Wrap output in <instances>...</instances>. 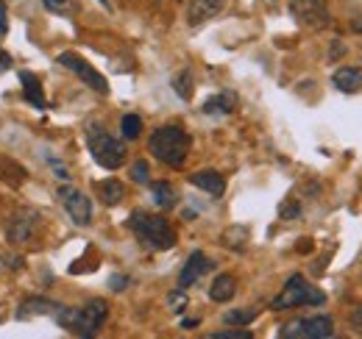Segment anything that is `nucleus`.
<instances>
[{
  "instance_id": "obj_1",
  "label": "nucleus",
  "mask_w": 362,
  "mask_h": 339,
  "mask_svg": "<svg viewBox=\"0 0 362 339\" xmlns=\"http://www.w3.org/2000/svg\"><path fill=\"white\" fill-rule=\"evenodd\" d=\"M106 317H109V303L100 300V297L90 300L87 306H62L59 303L53 309V320L64 331H70V334H76V337L81 339L95 337L100 331V326L106 323Z\"/></svg>"
},
{
  "instance_id": "obj_2",
  "label": "nucleus",
  "mask_w": 362,
  "mask_h": 339,
  "mask_svg": "<svg viewBox=\"0 0 362 339\" xmlns=\"http://www.w3.org/2000/svg\"><path fill=\"white\" fill-rule=\"evenodd\" d=\"M189 148L192 136L181 126H159L148 139V150L153 153V159H159L168 167H181L189 156Z\"/></svg>"
},
{
  "instance_id": "obj_3",
  "label": "nucleus",
  "mask_w": 362,
  "mask_h": 339,
  "mask_svg": "<svg viewBox=\"0 0 362 339\" xmlns=\"http://www.w3.org/2000/svg\"><path fill=\"white\" fill-rule=\"evenodd\" d=\"M126 225L134 231L136 239H139L145 248H151V251H170V248H176V242H179L173 225H170L165 217H159V214L134 212L126 220Z\"/></svg>"
},
{
  "instance_id": "obj_4",
  "label": "nucleus",
  "mask_w": 362,
  "mask_h": 339,
  "mask_svg": "<svg viewBox=\"0 0 362 339\" xmlns=\"http://www.w3.org/2000/svg\"><path fill=\"white\" fill-rule=\"evenodd\" d=\"M87 148H90L92 159L100 165L103 170H120L123 162H126V145L120 139H115L109 131H103V126L98 123H90L87 131Z\"/></svg>"
},
{
  "instance_id": "obj_5",
  "label": "nucleus",
  "mask_w": 362,
  "mask_h": 339,
  "mask_svg": "<svg viewBox=\"0 0 362 339\" xmlns=\"http://www.w3.org/2000/svg\"><path fill=\"white\" fill-rule=\"evenodd\" d=\"M326 292H320L315 284H310L301 273H293L284 284V290L273 297V311H284V309H296V306H323Z\"/></svg>"
},
{
  "instance_id": "obj_6",
  "label": "nucleus",
  "mask_w": 362,
  "mask_h": 339,
  "mask_svg": "<svg viewBox=\"0 0 362 339\" xmlns=\"http://www.w3.org/2000/svg\"><path fill=\"white\" fill-rule=\"evenodd\" d=\"M276 334L281 339H329L334 337V320L329 314L301 317V320H293V323L279 326Z\"/></svg>"
},
{
  "instance_id": "obj_7",
  "label": "nucleus",
  "mask_w": 362,
  "mask_h": 339,
  "mask_svg": "<svg viewBox=\"0 0 362 339\" xmlns=\"http://www.w3.org/2000/svg\"><path fill=\"white\" fill-rule=\"evenodd\" d=\"M290 14L301 28H310V31H323L332 25L326 0H290Z\"/></svg>"
},
{
  "instance_id": "obj_8",
  "label": "nucleus",
  "mask_w": 362,
  "mask_h": 339,
  "mask_svg": "<svg viewBox=\"0 0 362 339\" xmlns=\"http://www.w3.org/2000/svg\"><path fill=\"white\" fill-rule=\"evenodd\" d=\"M56 61H59L62 67H67L70 73H76V76L90 86V89L100 92V95H109V81H106V78L92 67L84 56H78V53H73V50H64V53H59V56H56Z\"/></svg>"
},
{
  "instance_id": "obj_9",
  "label": "nucleus",
  "mask_w": 362,
  "mask_h": 339,
  "mask_svg": "<svg viewBox=\"0 0 362 339\" xmlns=\"http://www.w3.org/2000/svg\"><path fill=\"white\" fill-rule=\"evenodd\" d=\"M59 201L64 206V212L70 214V220L76 225H90L92 222V201L81 192V189H73V186H59Z\"/></svg>"
},
{
  "instance_id": "obj_10",
  "label": "nucleus",
  "mask_w": 362,
  "mask_h": 339,
  "mask_svg": "<svg viewBox=\"0 0 362 339\" xmlns=\"http://www.w3.org/2000/svg\"><path fill=\"white\" fill-rule=\"evenodd\" d=\"M209 270H215V261L209 258V256L204 254V251H192L189 258L184 261V267H181L179 273V287L181 290H189V287H195Z\"/></svg>"
},
{
  "instance_id": "obj_11",
  "label": "nucleus",
  "mask_w": 362,
  "mask_h": 339,
  "mask_svg": "<svg viewBox=\"0 0 362 339\" xmlns=\"http://www.w3.org/2000/svg\"><path fill=\"white\" fill-rule=\"evenodd\" d=\"M37 222H40V214L37 212H23V214H17V217H11V222H8V228H6V239H8L11 245L28 242L31 234H34V228H37Z\"/></svg>"
},
{
  "instance_id": "obj_12",
  "label": "nucleus",
  "mask_w": 362,
  "mask_h": 339,
  "mask_svg": "<svg viewBox=\"0 0 362 339\" xmlns=\"http://www.w3.org/2000/svg\"><path fill=\"white\" fill-rule=\"evenodd\" d=\"M223 6H226L223 0H189V6H187V23L192 28H198V25L209 23L212 17H218L223 11Z\"/></svg>"
},
{
  "instance_id": "obj_13",
  "label": "nucleus",
  "mask_w": 362,
  "mask_h": 339,
  "mask_svg": "<svg viewBox=\"0 0 362 339\" xmlns=\"http://www.w3.org/2000/svg\"><path fill=\"white\" fill-rule=\"evenodd\" d=\"M189 184L198 186V189H204V192L212 195V198H223V192H226V178H223L218 170L192 172V175H189Z\"/></svg>"
},
{
  "instance_id": "obj_14",
  "label": "nucleus",
  "mask_w": 362,
  "mask_h": 339,
  "mask_svg": "<svg viewBox=\"0 0 362 339\" xmlns=\"http://www.w3.org/2000/svg\"><path fill=\"white\" fill-rule=\"evenodd\" d=\"M332 86H334L337 92H346V95L362 92V67H340V70L332 76Z\"/></svg>"
},
{
  "instance_id": "obj_15",
  "label": "nucleus",
  "mask_w": 362,
  "mask_h": 339,
  "mask_svg": "<svg viewBox=\"0 0 362 339\" xmlns=\"http://www.w3.org/2000/svg\"><path fill=\"white\" fill-rule=\"evenodd\" d=\"M20 84H23V97L34 106V109H47V100H45V92H42V84L34 73L23 70L20 73Z\"/></svg>"
},
{
  "instance_id": "obj_16",
  "label": "nucleus",
  "mask_w": 362,
  "mask_h": 339,
  "mask_svg": "<svg viewBox=\"0 0 362 339\" xmlns=\"http://www.w3.org/2000/svg\"><path fill=\"white\" fill-rule=\"evenodd\" d=\"M204 114H212V117H223V114H231L237 109V95L234 92H221V95H212L204 100Z\"/></svg>"
},
{
  "instance_id": "obj_17",
  "label": "nucleus",
  "mask_w": 362,
  "mask_h": 339,
  "mask_svg": "<svg viewBox=\"0 0 362 339\" xmlns=\"http://www.w3.org/2000/svg\"><path fill=\"white\" fill-rule=\"evenodd\" d=\"M59 303L47 300V297H25L23 306L17 309V320H31V317H42V314H53Z\"/></svg>"
},
{
  "instance_id": "obj_18",
  "label": "nucleus",
  "mask_w": 362,
  "mask_h": 339,
  "mask_svg": "<svg viewBox=\"0 0 362 339\" xmlns=\"http://www.w3.org/2000/svg\"><path fill=\"white\" fill-rule=\"evenodd\" d=\"M151 198H153V203L159 209H173L179 203V192L168 181H151Z\"/></svg>"
},
{
  "instance_id": "obj_19",
  "label": "nucleus",
  "mask_w": 362,
  "mask_h": 339,
  "mask_svg": "<svg viewBox=\"0 0 362 339\" xmlns=\"http://www.w3.org/2000/svg\"><path fill=\"white\" fill-rule=\"evenodd\" d=\"M237 292V281H234V275H228V273H221L215 281H212V287H209V297L215 300V303H228L231 297Z\"/></svg>"
},
{
  "instance_id": "obj_20",
  "label": "nucleus",
  "mask_w": 362,
  "mask_h": 339,
  "mask_svg": "<svg viewBox=\"0 0 362 339\" xmlns=\"http://www.w3.org/2000/svg\"><path fill=\"white\" fill-rule=\"evenodd\" d=\"M95 189H98V195H100V201H103L106 206H117V203H123V198H126V186H123L117 178H106V181H100Z\"/></svg>"
},
{
  "instance_id": "obj_21",
  "label": "nucleus",
  "mask_w": 362,
  "mask_h": 339,
  "mask_svg": "<svg viewBox=\"0 0 362 339\" xmlns=\"http://www.w3.org/2000/svg\"><path fill=\"white\" fill-rule=\"evenodd\" d=\"M259 309H234V311H226L223 314V323L226 326H251L257 320Z\"/></svg>"
},
{
  "instance_id": "obj_22",
  "label": "nucleus",
  "mask_w": 362,
  "mask_h": 339,
  "mask_svg": "<svg viewBox=\"0 0 362 339\" xmlns=\"http://www.w3.org/2000/svg\"><path fill=\"white\" fill-rule=\"evenodd\" d=\"M50 14H59V17H73L78 11V3L76 0H40Z\"/></svg>"
},
{
  "instance_id": "obj_23",
  "label": "nucleus",
  "mask_w": 362,
  "mask_h": 339,
  "mask_svg": "<svg viewBox=\"0 0 362 339\" xmlns=\"http://www.w3.org/2000/svg\"><path fill=\"white\" fill-rule=\"evenodd\" d=\"M173 92L179 95L181 100H189L192 97V73L189 70H181L173 76Z\"/></svg>"
},
{
  "instance_id": "obj_24",
  "label": "nucleus",
  "mask_w": 362,
  "mask_h": 339,
  "mask_svg": "<svg viewBox=\"0 0 362 339\" xmlns=\"http://www.w3.org/2000/svg\"><path fill=\"white\" fill-rule=\"evenodd\" d=\"M223 242H226L228 248H234V251H243L245 242H248V228H243V225L228 228L226 234H223Z\"/></svg>"
},
{
  "instance_id": "obj_25",
  "label": "nucleus",
  "mask_w": 362,
  "mask_h": 339,
  "mask_svg": "<svg viewBox=\"0 0 362 339\" xmlns=\"http://www.w3.org/2000/svg\"><path fill=\"white\" fill-rule=\"evenodd\" d=\"M120 133H123V139H136V136L142 133V120H139V114H123V120H120Z\"/></svg>"
},
{
  "instance_id": "obj_26",
  "label": "nucleus",
  "mask_w": 362,
  "mask_h": 339,
  "mask_svg": "<svg viewBox=\"0 0 362 339\" xmlns=\"http://www.w3.org/2000/svg\"><path fill=\"white\" fill-rule=\"evenodd\" d=\"M209 339H254V334L248 331V326H234V328H226V331L209 334Z\"/></svg>"
},
{
  "instance_id": "obj_27",
  "label": "nucleus",
  "mask_w": 362,
  "mask_h": 339,
  "mask_svg": "<svg viewBox=\"0 0 362 339\" xmlns=\"http://www.w3.org/2000/svg\"><path fill=\"white\" fill-rule=\"evenodd\" d=\"M132 178H134L136 184H151V167H148L145 159H136L134 165H132Z\"/></svg>"
},
{
  "instance_id": "obj_28",
  "label": "nucleus",
  "mask_w": 362,
  "mask_h": 339,
  "mask_svg": "<svg viewBox=\"0 0 362 339\" xmlns=\"http://www.w3.org/2000/svg\"><path fill=\"white\" fill-rule=\"evenodd\" d=\"M279 217H281V220H298V217H301V203H298V201H284V203L279 206Z\"/></svg>"
},
{
  "instance_id": "obj_29",
  "label": "nucleus",
  "mask_w": 362,
  "mask_h": 339,
  "mask_svg": "<svg viewBox=\"0 0 362 339\" xmlns=\"http://www.w3.org/2000/svg\"><path fill=\"white\" fill-rule=\"evenodd\" d=\"M168 303H170V309H173V311H184V309H187V290H176V292H170V295H168Z\"/></svg>"
},
{
  "instance_id": "obj_30",
  "label": "nucleus",
  "mask_w": 362,
  "mask_h": 339,
  "mask_svg": "<svg viewBox=\"0 0 362 339\" xmlns=\"http://www.w3.org/2000/svg\"><path fill=\"white\" fill-rule=\"evenodd\" d=\"M129 284H132L129 275H120V273L109 275V290H112V292H123V290H129Z\"/></svg>"
},
{
  "instance_id": "obj_31",
  "label": "nucleus",
  "mask_w": 362,
  "mask_h": 339,
  "mask_svg": "<svg viewBox=\"0 0 362 339\" xmlns=\"http://www.w3.org/2000/svg\"><path fill=\"white\" fill-rule=\"evenodd\" d=\"M47 162H50V167H53V175H56L59 181H70V170L64 167L59 159H50V156H47Z\"/></svg>"
},
{
  "instance_id": "obj_32",
  "label": "nucleus",
  "mask_w": 362,
  "mask_h": 339,
  "mask_svg": "<svg viewBox=\"0 0 362 339\" xmlns=\"http://www.w3.org/2000/svg\"><path fill=\"white\" fill-rule=\"evenodd\" d=\"M349 323H351V328H354L357 334H362V303L351 309V314H349Z\"/></svg>"
},
{
  "instance_id": "obj_33",
  "label": "nucleus",
  "mask_w": 362,
  "mask_h": 339,
  "mask_svg": "<svg viewBox=\"0 0 362 339\" xmlns=\"http://www.w3.org/2000/svg\"><path fill=\"white\" fill-rule=\"evenodd\" d=\"M8 11H6V3L0 0V34H8Z\"/></svg>"
},
{
  "instance_id": "obj_34",
  "label": "nucleus",
  "mask_w": 362,
  "mask_h": 339,
  "mask_svg": "<svg viewBox=\"0 0 362 339\" xmlns=\"http://www.w3.org/2000/svg\"><path fill=\"white\" fill-rule=\"evenodd\" d=\"M6 70H11V56L6 50H0V73H6Z\"/></svg>"
},
{
  "instance_id": "obj_35",
  "label": "nucleus",
  "mask_w": 362,
  "mask_h": 339,
  "mask_svg": "<svg viewBox=\"0 0 362 339\" xmlns=\"http://www.w3.org/2000/svg\"><path fill=\"white\" fill-rule=\"evenodd\" d=\"M195 326H201V317H189V320H181V328H184V331H192Z\"/></svg>"
},
{
  "instance_id": "obj_36",
  "label": "nucleus",
  "mask_w": 362,
  "mask_h": 339,
  "mask_svg": "<svg viewBox=\"0 0 362 339\" xmlns=\"http://www.w3.org/2000/svg\"><path fill=\"white\" fill-rule=\"evenodd\" d=\"M0 323H3V317H0Z\"/></svg>"
}]
</instances>
